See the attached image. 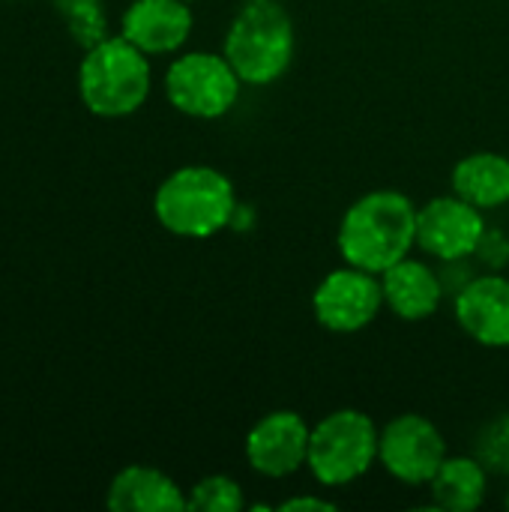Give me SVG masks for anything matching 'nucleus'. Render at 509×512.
Returning <instances> with one entry per match:
<instances>
[{"mask_svg":"<svg viewBox=\"0 0 509 512\" xmlns=\"http://www.w3.org/2000/svg\"><path fill=\"white\" fill-rule=\"evenodd\" d=\"M279 512H300V510H336V504L333 501H324V498H315V495H303V498H288V501H282Z\"/></svg>","mask_w":509,"mask_h":512,"instance_id":"aec40b11","label":"nucleus"},{"mask_svg":"<svg viewBox=\"0 0 509 512\" xmlns=\"http://www.w3.org/2000/svg\"><path fill=\"white\" fill-rule=\"evenodd\" d=\"M105 507L114 512H180L186 510V492L159 468L126 465L111 477Z\"/></svg>","mask_w":509,"mask_h":512,"instance_id":"ddd939ff","label":"nucleus"},{"mask_svg":"<svg viewBox=\"0 0 509 512\" xmlns=\"http://www.w3.org/2000/svg\"><path fill=\"white\" fill-rule=\"evenodd\" d=\"M381 306H384L381 276L360 270L354 264L327 273L312 294L315 321L330 333H360L378 318Z\"/></svg>","mask_w":509,"mask_h":512,"instance_id":"6e6552de","label":"nucleus"},{"mask_svg":"<svg viewBox=\"0 0 509 512\" xmlns=\"http://www.w3.org/2000/svg\"><path fill=\"white\" fill-rule=\"evenodd\" d=\"M234 210V183L210 165H183L171 171L153 195V213L159 225L186 240L219 234L228 228Z\"/></svg>","mask_w":509,"mask_h":512,"instance_id":"7ed1b4c3","label":"nucleus"},{"mask_svg":"<svg viewBox=\"0 0 509 512\" xmlns=\"http://www.w3.org/2000/svg\"><path fill=\"white\" fill-rule=\"evenodd\" d=\"M504 504H507V510H509V492H507V498H504Z\"/></svg>","mask_w":509,"mask_h":512,"instance_id":"412c9836","label":"nucleus"},{"mask_svg":"<svg viewBox=\"0 0 509 512\" xmlns=\"http://www.w3.org/2000/svg\"><path fill=\"white\" fill-rule=\"evenodd\" d=\"M243 507H246L243 486L225 474H210L186 492V510L240 512Z\"/></svg>","mask_w":509,"mask_h":512,"instance_id":"a211bd4d","label":"nucleus"},{"mask_svg":"<svg viewBox=\"0 0 509 512\" xmlns=\"http://www.w3.org/2000/svg\"><path fill=\"white\" fill-rule=\"evenodd\" d=\"M486 465L477 456H447L429 483L435 507L447 512H474L486 501Z\"/></svg>","mask_w":509,"mask_h":512,"instance_id":"dca6fc26","label":"nucleus"},{"mask_svg":"<svg viewBox=\"0 0 509 512\" xmlns=\"http://www.w3.org/2000/svg\"><path fill=\"white\" fill-rule=\"evenodd\" d=\"M78 99L102 120H120L135 111L150 96L153 69L150 54L135 48L126 36H105L84 51L78 63Z\"/></svg>","mask_w":509,"mask_h":512,"instance_id":"f03ea898","label":"nucleus"},{"mask_svg":"<svg viewBox=\"0 0 509 512\" xmlns=\"http://www.w3.org/2000/svg\"><path fill=\"white\" fill-rule=\"evenodd\" d=\"M477 459L486 465V471L509 474V417H498L483 429L477 444Z\"/></svg>","mask_w":509,"mask_h":512,"instance_id":"6ab92c4d","label":"nucleus"},{"mask_svg":"<svg viewBox=\"0 0 509 512\" xmlns=\"http://www.w3.org/2000/svg\"><path fill=\"white\" fill-rule=\"evenodd\" d=\"M312 426L297 411H270L246 435L243 453L255 474L282 480L297 474L309 459Z\"/></svg>","mask_w":509,"mask_h":512,"instance_id":"9d476101","label":"nucleus"},{"mask_svg":"<svg viewBox=\"0 0 509 512\" xmlns=\"http://www.w3.org/2000/svg\"><path fill=\"white\" fill-rule=\"evenodd\" d=\"M240 75L228 63L225 54L213 51H189L180 54L165 72V96L168 102L195 120H216L228 114L240 96Z\"/></svg>","mask_w":509,"mask_h":512,"instance_id":"423d86ee","label":"nucleus"},{"mask_svg":"<svg viewBox=\"0 0 509 512\" xmlns=\"http://www.w3.org/2000/svg\"><path fill=\"white\" fill-rule=\"evenodd\" d=\"M483 237V210L456 192L417 207V246L438 261H462L474 255L483 246Z\"/></svg>","mask_w":509,"mask_h":512,"instance_id":"1a4fd4ad","label":"nucleus"},{"mask_svg":"<svg viewBox=\"0 0 509 512\" xmlns=\"http://www.w3.org/2000/svg\"><path fill=\"white\" fill-rule=\"evenodd\" d=\"M51 6L66 21V30L84 51L102 42L105 36H111L102 0H51Z\"/></svg>","mask_w":509,"mask_h":512,"instance_id":"f3484780","label":"nucleus"},{"mask_svg":"<svg viewBox=\"0 0 509 512\" xmlns=\"http://www.w3.org/2000/svg\"><path fill=\"white\" fill-rule=\"evenodd\" d=\"M222 54L243 84L267 87L279 81L294 60V21L279 0H243Z\"/></svg>","mask_w":509,"mask_h":512,"instance_id":"20e7f679","label":"nucleus"},{"mask_svg":"<svg viewBox=\"0 0 509 512\" xmlns=\"http://www.w3.org/2000/svg\"><path fill=\"white\" fill-rule=\"evenodd\" d=\"M186 3H189V0H186Z\"/></svg>","mask_w":509,"mask_h":512,"instance_id":"4be33fe9","label":"nucleus"},{"mask_svg":"<svg viewBox=\"0 0 509 512\" xmlns=\"http://www.w3.org/2000/svg\"><path fill=\"white\" fill-rule=\"evenodd\" d=\"M453 192L480 210H495L509 201V159L501 153H471L453 168Z\"/></svg>","mask_w":509,"mask_h":512,"instance_id":"2eb2a0df","label":"nucleus"},{"mask_svg":"<svg viewBox=\"0 0 509 512\" xmlns=\"http://www.w3.org/2000/svg\"><path fill=\"white\" fill-rule=\"evenodd\" d=\"M459 327L486 348H509V279L477 276L456 294Z\"/></svg>","mask_w":509,"mask_h":512,"instance_id":"f8f14e48","label":"nucleus"},{"mask_svg":"<svg viewBox=\"0 0 509 512\" xmlns=\"http://www.w3.org/2000/svg\"><path fill=\"white\" fill-rule=\"evenodd\" d=\"M447 459L441 429L423 414L393 417L378 438V462L405 486H429Z\"/></svg>","mask_w":509,"mask_h":512,"instance_id":"0eeeda50","label":"nucleus"},{"mask_svg":"<svg viewBox=\"0 0 509 512\" xmlns=\"http://www.w3.org/2000/svg\"><path fill=\"white\" fill-rule=\"evenodd\" d=\"M195 15L186 0H129L120 18V36H126L144 54H174L186 45Z\"/></svg>","mask_w":509,"mask_h":512,"instance_id":"9b49d317","label":"nucleus"},{"mask_svg":"<svg viewBox=\"0 0 509 512\" xmlns=\"http://www.w3.org/2000/svg\"><path fill=\"white\" fill-rule=\"evenodd\" d=\"M417 246V207L405 192L375 189L357 198L339 222V252L345 264L384 273Z\"/></svg>","mask_w":509,"mask_h":512,"instance_id":"f257e3e1","label":"nucleus"},{"mask_svg":"<svg viewBox=\"0 0 509 512\" xmlns=\"http://www.w3.org/2000/svg\"><path fill=\"white\" fill-rule=\"evenodd\" d=\"M381 429L357 408H339L321 417L309 435L306 468L321 486H348L378 462Z\"/></svg>","mask_w":509,"mask_h":512,"instance_id":"39448f33","label":"nucleus"},{"mask_svg":"<svg viewBox=\"0 0 509 512\" xmlns=\"http://www.w3.org/2000/svg\"><path fill=\"white\" fill-rule=\"evenodd\" d=\"M384 306L402 321H423L441 306V279L438 273L417 258H402L381 273Z\"/></svg>","mask_w":509,"mask_h":512,"instance_id":"4468645a","label":"nucleus"}]
</instances>
